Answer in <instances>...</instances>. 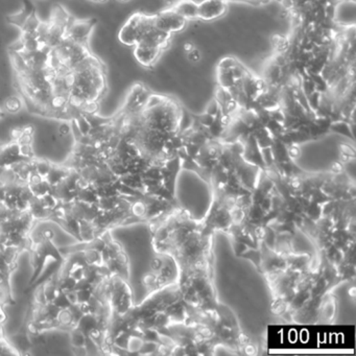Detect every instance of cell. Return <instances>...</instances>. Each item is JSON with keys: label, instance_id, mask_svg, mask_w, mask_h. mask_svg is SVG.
<instances>
[{"label": "cell", "instance_id": "3957f363", "mask_svg": "<svg viewBox=\"0 0 356 356\" xmlns=\"http://www.w3.org/2000/svg\"><path fill=\"white\" fill-rule=\"evenodd\" d=\"M118 227L124 231V239L115 238L126 256L127 283L130 287L132 304L141 306L149 298L177 282L178 262L170 254L158 248L155 231L149 222H133Z\"/></svg>", "mask_w": 356, "mask_h": 356}, {"label": "cell", "instance_id": "5bb4252c", "mask_svg": "<svg viewBox=\"0 0 356 356\" xmlns=\"http://www.w3.org/2000/svg\"><path fill=\"white\" fill-rule=\"evenodd\" d=\"M227 3H230V1H243V0H224Z\"/></svg>", "mask_w": 356, "mask_h": 356}, {"label": "cell", "instance_id": "7c38bea8", "mask_svg": "<svg viewBox=\"0 0 356 356\" xmlns=\"http://www.w3.org/2000/svg\"><path fill=\"white\" fill-rule=\"evenodd\" d=\"M91 1H97V3H105L107 0H91ZM120 1H128V0H120Z\"/></svg>", "mask_w": 356, "mask_h": 356}, {"label": "cell", "instance_id": "ba28073f", "mask_svg": "<svg viewBox=\"0 0 356 356\" xmlns=\"http://www.w3.org/2000/svg\"><path fill=\"white\" fill-rule=\"evenodd\" d=\"M13 270L0 264V354H18L5 337V325L8 320V308L15 303L11 289Z\"/></svg>", "mask_w": 356, "mask_h": 356}, {"label": "cell", "instance_id": "8fae6325", "mask_svg": "<svg viewBox=\"0 0 356 356\" xmlns=\"http://www.w3.org/2000/svg\"><path fill=\"white\" fill-rule=\"evenodd\" d=\"M170 8L188 22L197 20V3L195 0H178Z\"/></svg>", "mask_w": 356, "mask_h": 356}, {"label": "cell", "instance_id": "5b68a950", "mask_svg": "<svg viewBox=\"0 0 356 356\" xmlns=\"http://www.w3.org/2000/svg\"><path fill=\"white\" fill-rule=\"evenodd\" d=\"M175 199L193 222H201L213 205V191L201 175L184 168L179 172L175 182Z\"/></svg>", "mask_w": 356, "mask_h": 356}, {"label": "cell", "instance_id": "8992f818", "mask_svg": "<svg viewBox=\"0 0 356 356\" xmlns=\"http://www.w3.org/2000/svg\"><path fill=\"white\" fill-rule=\"evenodd\" d=\"M55 236L51 222H37L31 232L26 250L32 266V276L29 283L31 286L41 282L45 272L54 264H60L63 259L61 249L56 245Z\"/></svg>", "mask_w": 356, "mask_h": 356}, {"label": "cell", "instance_id": "52a82bcc", "mask_svg": "<svg viewBox=\"0 0 356 356\" xmlns=\"http://www.w3.org/2000/svg\"><path fill=\"white\" fill-rule=\"evenodd\" d=\"M172 38L154 26L153 15L140 12L131 15L118 32L120 43L131 47L149 45L165 51Z\"/></svg>", "mask_w": 356, "mask_h": 356}, {"label": "cell", "instance_id": "4fadbf2b", "mask_svg": "<svg viewBox=\"0 0 356 356\" xmlns=\"http://www.w3.org/2000/svg\"><path fill=\"white\" fill-rule=\"evenodd\" d=\"M5 116V110L3 108H0V118H3Z\"/></svg>", "mask_w": 356, "mask_h": 356}, {"label": "cell", "instance_id": "9c48e42d", "mask_svg": "<svg viewBox=\"0 0 356 356\" xmlns=\"http://www.w3.org/2000/svg\"><path fill=\"white\" fill-rule=\"evenodd\" d=\"M153 22L154 26L158 30L170 35V36L183 32L188 26V22L182 16L179 15L172 8L162 10V11L158 12L157 14H154Z\"/></svg>", "mask_w": 356, "mask_h": 356}, {"label": "cell", "instance_id": "277c9868", "mask_svg": "<svg viewBox=\"0 0 356 356\" xmlns=\"http://www.w3.org/2000/svg\"><path fill=\"white\" fill-rule=\"evenodd\" d=\"M291 155L299 170L307 174H328L354 155V147L339 137H321L293 147Z\"/></svg>", "mask_w": 356, "mask_h": 356}, {"label": "cell", "instance_id": "30bf717a", "mask_svg": "<svg viewBox=\"0 0 356 356\" xmlns=\"http://www.w3.org/2000/svg\"><path fill=\"white\" fill-rule=\"evenodd\" d=\"M228 12V3L224 0H203L197 3V20L216 22L224 17Z\"/></svg>", "mask_w": 356, "mask_h": 356}, {"label": "cell", "instance_id": "7a4b0ae2", "mask_svg": "<svg viewBox=\"0 0 356 356\" xmlns=\"http://www.w3.org/2000/svg\"><path fill=\"white\" fill-rule=\"evenodd\" d=\"M213 289L220 305L234 316L247 335L258 337L270 322L273 293L257 266L239 255L228 235L213 239Z\"/></svg>", "mask_w": 356, "mask_h": 356}, {"label": "cell", "instance_id": "6da1fadb", "mask_svg": "<svg viewBox=\"0 0 356 356\" xmlns=\"http://www.w3.org/2000/svg\"><path fill=\"white\" fill-rule=\"evenodd\" d=\"M7 20L18 30L7 53L22 109L63 122L99 114L109 92V72L91 47L97 19L76 17L60 3L43 19L24 0Z\"/></svg>", "mask_w": 356, "mask_h": 356}]
</instances>
